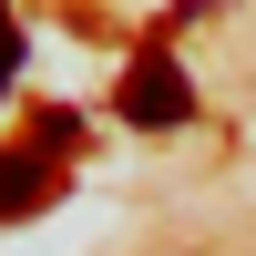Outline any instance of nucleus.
Returning <instances> with one entry per match:
<instances>
[{"label":"nucleus","instance_id":"nucleus-3","mask_svg":"<svg viewBox=\"0 0 256 256\" xmlns=\"http://www.w3.org/2000/svg\"><path fill=\"white\" fill-rule=\"evenodd\" d=\"M31 144H41L52 164H72V154H82V113H72V102H41V113H31Z\"/></svg>","mask_w":256,"mask_h":256},{"label":"nucleus","instance_id":"nucleus-4","mask_svg":"<svg viewBox=\"0 0 256 256\" xmlns=\"http://www.w3.org/2000/svg\"><path fill=\"white\" fill-rule=\"evenodd\" d=\"M10 82H20V20L0 10V92H10Z\"/></svg>","mask_w":256,"mask_h":256},{"label":"nucleus","instance_id":"nucleus-2","mask_svg":"<svg viewBox=\"0 0 256 256\" xmlns=\"http://www.w3.org/2000/svg\"><path fill=\"white\" fill-rule=\"evenodd\" d=\"M52 195H62V164L41 154V144H0V226H10V216H41Z\"/></svg>","mask_w":256,"mask_h":256},{"label":"nucleus","instance_id":"nucleus-1","mask_svg":"<svg viewBox=\"0 0 256 256\" xmlns=\"http://www.w3.org/2000/svg\"><path fill=\"white\" fill-rule=\"evenodd\" d=\"M123 123H144V134H174L184 113H195V82H184L174 52H134V72H123Z\"/></svg>","mask_w":256,"mask_h":256}]
</instances>
